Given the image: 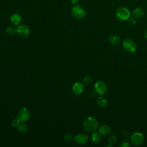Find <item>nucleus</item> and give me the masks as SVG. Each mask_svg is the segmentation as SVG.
I'll use <instances>...</instances> for the list:
<instances>
[{
  "label": "nucleus",
  "instance_id": "nucleus-1",
  "mask_svg": "<svg viewBox=\"0 0 147 147\" xmlns=\"http://www.w3.org/2000/svg\"><path fill=\"white\" fill-rule=\"evenodd\" d=\"M83 127L84 129L89 132H94L98 128V122L94 117H88L86 118L83 121Z\"/></svg>",
  "mask_w": 147,
  "mask_h": 147
},
{
  "label": "nucleus",
  "instance_id": "nucleus-2",
  "mask_svg": "<svg viewBox=\"0 0 147 147\" xmlns=\"http://www.w3.org/2000/svg\"><path fill=\"white\" fill-rule=\"evenodd\" d=\"M115 16L120 21H126L130 18L131 13L127 7L121 6L116 10Z\"/></svg>",
  "mask_w": 147,
  "mask_h": 147
},
{
  "label": "nucleus",
  "instance_id": "nucleus-3",
  "mask_svg": "<svg viewBox=\"0 0 147 147\" xmlns=\"http://www.w3.org/2000/svg\"><path fill=\"white\" fill-rule=\"evenodd\" d=\"M144 140V135L140 132H135L133 133L130 137V142L133 146L141 145Z\"/></svg>",
  "mask_w": 147,
  "mask_h": 147
},
{
  "label": "nucleus",
  "instance_id": "nucleus-4",
  "mask_svg": "<svg viewBox=\"0 0 147 147\" xmlns=\"http://www.w3.org/2000/svg\"><path fill=\"white\" fill-rule=\"evenodd\" d=\"M72 16L76 19H82L86 16L85 10L80 5H75L71 10Z\"/></svg>",
  "mask_w": 147,
  "mask_h": 147
},
{
  "label": "nucleus",
  "instance_id": "nucleus-5",
  "mask_svg": "<svg viewBox=\"0 0 147 147\" xmlns=\"http://www.w3.org/2000/svg\"><path fill=\"white\" fill-rule=\"evenodd\" d=\"M122 47L127 52L133 53L137 49L136 42L130 38H126L122 41Z\"/></svg>",
  "mask_w": 147,
  "mask_h": 147
},
{
  "label": "nucleus",
  "instance_id": "nucleus-6",
  "mask_svg": "<svg viewBox=\"0 0 147 147\" xmlns=\"http://www.w3.org/2000/svg\"><path fill=\"white\" fill-rule=\"evenodd\" d=\"M107 84L103 81H98L94 84L95 92L99 95H102L105 94L107 91Z\"/></svg>",
  "mask_w": 147,
  "mask_h": 147
},
{
  "label": "nucleus",
  "instance_id": "nucleus-7",
  "mask_svg": "<svg viewBox=\"0 0 147 147\" xmlns=\"http://www.w3.org/2000/svg\"><path fill=\"white\" fill-rule=\"evenodd\" d=\"M17 118L20 120L21 122H26L30 118L29 110L26 107L21 108L18 113Z\"/></svg>",
  "mask_w": 147,
  "mask_h": 147
},
{
  "label": "nucleus",
  "instance_id": "nucleus-8",
  "mask_svg": "<svg viewBox=\"0 0 147 147\" xmlns=\"http://www.w3.org/2000/svg\"><path fill=\"white\" fill-rule=\"evenodd\" d=\"M16 33L21 37H26L30 33V29L29 27L24 24L19 25L16 29Z\"/></svg>",
  "mask_w": 147,
  "mask_h": 147
},
{
  "label": "nucleus",
  "instance_id": "nucleus-9",
  "mask_svg": "<svg viewBox=\"0 0 147 147\" xmlns=\"http://www.w3.org/2000/svg\"><path fill=\"white\" fill-rule=\"evenodd\" d=\"M75 142L79 145H84L86 144L88 140V136L84 133H80L75 137Z\"/></svg>",
  "mask_w": 147,
  "mask_h": 147
},
{
  "label": "nucleus",
  "instance_id": "nucleus-10",
  "mask_svg": "<svg viewBox=\"0 0 147 147\" xmlns=\"http://www.w3.org/2000/svg\"><path fill=\"white\" fill-rule=\"evenodd\" d=\"M83 88H84L83 84L80 82H76L72 86L73 92L76 95H79L81 94L83 91Z\"/></svg>",
  "mask_w": 147,
  "mask_h": 147
},
{
  "label": "nucleus",
  "instance_id": "nucleus-11",
  "mask_svg": "<svg viewBox=\"0 0 147 147\" xmlns=\"http://www.w3.org/2000/svg\"><path fill=\"white\" fill-rule=\"evenodd\" d=\"M144 14H145L144 10L142 8L137 7L133 10L131 14L133 16L134 18L136 19H140L144 16Z\"/></svg>",
  "mask_w": 147,
  "mask_h": 147
},
{
  "label": "nucleus",
  "instance_id": "nucleus-12",
  "mask_svg": "<svg viewBox=\"0 0 147 147\" xmlns=\"http://www.w3.org/2000/svg\"><path fill=\"white\" fill-rule=\"evenodd\" d=\"M21 16L17 13L12 14L10 16V21L14 25H18L21 22Z\"/></svg>",
  "mask_w": 147,
  "mask_h": 147
},
{
  "label": "nucleus",
  "instance_id": "nucleus-13",
  "mask_svg": "<svg viewBox=\"0 0 147 147\" xmlns=\"http://www.w3.org/2000/svg\"><path fill=\"white\" fill-rule=\"evenodd\" d=\"M98 131L102 134V136H107L111 133V129L109 125L105 124L99 127Z\"/></svg>",
  "mask_w": 147,
  "mask_h": 147
},
{
  "label": "nucleus",
  "instance_id": "nucleus-14",
  "mask_svg": "<svg viewBox=\"0 0 147 147\" xmlns=\"http://www.w3.org/2000/svg\"><path fill=\"white\" fill-rule=\"evenodd\" d=\"M109 41L110 44L114 45H117L119 44L121 42V39L118 36L115 34H112L109 36Z\"/></svg>",
  "mask_w": 147,
  "mask_h": 147
},
{
  "label": "nucleus",
  "instance_id": "nucleus-15",
  "mask_svg": "<svg viewBox=\"0 0 147 147\" xmlns=\"http://www.w3.org/2000/svg\"><path fill=\"white\" fill-rule=\"evenodd\" d=\"M96 103H97V105L99 107L103 108V107H105L107 106V100L105 97L102 96H99L97 99Z\"/></svg>",
  "mask_w": 147,
  "mask_h": 147
},
{
  "label": "nucleus",
  "instance_id": "nucleus-16",
  "mask_svg": "<svg viewBox=\"0 0 147 147\" xmlns=\"http://www.w3.org/2000/svg\"><path fill=\"white\" fill-rule=\"evenodd\" d=\"M91 140L94 142H99L102 140V134L99 131H94L91 135Z\"/></svg>",
  "mask_w": 147,
  "mask_h": 147
},
{
  "label": "nucleus",
  "instance_id": "nucleus-17",
  "mask_svg": "<svg viewBox=\"0 0 147 147\" xmlns=\"http://www.w3.org/2000/svg\"><path fill=\"white\" fill-rule=\"evenodd\" d=\"M18 130L22 133H25L28 131V127L25 124H20L18 126Z\"/></svg>",
  "mask_w": 147,
  "mask_h": 147
},
{
  "label": "nucleus",
  "instance_id": "nucleus-18",
  "mask_svg": "<svg viewBox=\"0 0 147 147\" xmlns=\"http://www.w3.org/2000/svg\"><path fill=\"white\" fill-rule=\"evenodd\" d=\"M16 29L13 26H9L6 29V32L9 34H14L16 33Z\"/></svg>",
  "mask_w": 147,
  "mask_h": 147
},
{
  "label": "nucleus",
  "instance_id": "nucleus-19",
  "mask_svg": "<svg viewBox=\"0 0 147 147\" xmlns=\"http://www.w3.org/2000/svg\"><path fill=\"white\" fill-rule=\"evenodd\" d=\"M117 142V138L115 135H111L108 138V142L109 144L113 145Z\"/></svg>",
  "mask_w": 147,
  "mask_h": 147
},
{
  "label": "nucleus",
  "instance_id": "nucleus-20",
  "mask_svg": "<svg viewBox=\"0 0 147 147\" xmlns=\"http://www.w3.org/2000/svg\"><path fill=\"white\" fill-rule=\"evenodd\" d=\"M128 24L131 26H134L137 24L136 18L134 17H132V18L130 17V18L128 20Z\"/></svg>",
  "mask_w": 147,
  "mask_h": 147
},
{
  "label": "nucleus",
  "instance_id": "nucleus-21",
  "mask_svg": "<svg viewBox=\"0 0 147 147\" xmlns=\"http://www.w3.org/2000/svg\"><path fill=\"white\" fill-rule=\"evenodd\" d=\"M91 80H92L91 76L90 75H86L83 79V83L85 84H88L91 83Z\"/></svg>",
  "mask_w": 147,
  "mask_h": 147
},
{
  "label": "nucleus",
  "instance_id": "nucleus-22",
  "mask_svg": "<svg viewBox=\"0 0 147 147\" xmlns=\"http://www.w3.org/2000/svg\"><path fill=\"white\" fill-rule=\"evenodd\" d=\"M20 120L17 118H15L14 119L13 121H12V122H11V124L14 127H18L19 126V125L20 124Z\"/></svg>",
  "mask_w": 147,
  "mask_h": 147
},
{
  "label": "nucleus",
  "instance_id": "nucleus-23",
  "mask_svg": "<svg viewBox=\"0 0 147 147\" xmlns=\"http://www.w3.org/2000/svg\"><path fill=\"white\" fill-rule=\"evenodd\" d=\"M129 146H130V144H129V142L126 140L122 141L119 145V146H121V147H129Z\"/></svg>",
  "mask_w": 147,
  "mask_h": 147
},
{
  "label": "nucleus",
  "instance_id": "nucleus-24",
  "mask_svg": "<svg viewBox=\"0 0 147 147\" xmlns=\"http://www.w3.org/2000/svg\"><path fill=\"white\" fill-rule=\"evenodd\" d=\"M64 140H65V141H69L72 140V136L71 134H69V133H67V134H65L64 135Z\"/></svg>",
  "mask_w": 147,
  "mask_h": 147
},
{
  "label": "nucleus",
  "instance_id": "nucleus-25",
  "mask_svg": "<svg viewBox=\"0 0 147 147\" xmlns=\"http://www.w3.org/2000/svg\"><path fill=\"white\" fill-rule=\"evenodd\" d=\"M79 0H71V3L73 5H76V3H78Z\"/></svg>",
  "mask_w": 147,
  "mask_h": 147
},
{
  "label": "nucleus",
  "instance_id": "nucleus-26",
  "mask_svg": "<svg viewBox=\"0 0 147 147\" xmlns=\"http://www.w3.org/2000/svg\"><path fill=\"white\" fill-rule=\"evenodd\" d=\"M144 36H145V38L146 39H147V29L145 31V33H144Z\"/></svg>",
  "mask_w": 147,
  "mask_h": 147
}]
</instances>
